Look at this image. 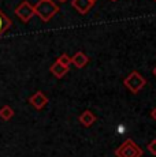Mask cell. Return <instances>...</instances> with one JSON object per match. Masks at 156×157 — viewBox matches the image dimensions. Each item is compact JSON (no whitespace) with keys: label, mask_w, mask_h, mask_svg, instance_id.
<instances>
[{"label":"cell","mask_w":156,"mask_h":157,"mask_svg":"<svg viewBox=\"0 0 156 157\" xmlns=\"http://www.w3.org/2000/svg\"><path fill=\"white\" fill-rule=\"evenodd\" d=\"M29 102H30L36 109H43V108L47 105L48 98H47V96L44 94L43 92H37V93H34L30 98H29Z\"/></svg>","instance_id":"6"},{"label":"cell","mask_w":156,"mask_h":157,"mask_svg":"<svg viewBox=\"0 0 156 157\" xmlns=\"http://www.w3.org/2000/svg\"><path fill=\"white\" fill-rule=\"evenodd\" d=\"M58 62L60 63V64L66 66V67H68V66L71 64V57L68 56L67 53H62L60 57H59V59H58Z\"/></svg>","instance_id":"12"},{"label":"cell","mask_w":156,"mask_h":157,"mask_svg":"<svg viewBox=\"0 0 156 157\" xmlns=\"http://www.w3.org/2000/svg\"><path fill=\"white\" fill-rule=\"evenodd\" d=\"M14 116V109L8 105H4L3 108H0V117L3 120H10Z\"/></svg>","instance_id":"11"},{"label":"cell","mask_w":156,"mask_h":157,"mask_svg":"<svg viewBox=\"0 0 156 157\" xmlns=\"http://www.w3.org/2000/svg\"><path fill=\"white\" fill-rule=\"evenodd\" d=\"M93 2H96V0H93Z\"/></svg>","instance_id":"18"},{"label":"cell","mask_w":156,"mask_h":157,"mask_svg":"<svg viewBox=\"0 0 156 157\" xmlns=\"http://www.w3.org/2000/svg\"><path fill=\"white\" fill-rule=\"evenodd\" d=\"M71 4H73V7L76 8L80 14L85 15V14H88V11L95 6V2L93 0H73Z\"/></svg>","instance_id":"5"},{"label":"cell","mask_w":156,"mask_h":157,"mask_svg":"<svg viewBox=\"0 0 156 157\" xmlns=\"http://www.w3.org/2000/svg\"><path fill=\"white\" fill-rule=\"evenodd\" d=\"M59 2H60V3H64V2H67V0H59Z\"/></svg>","instance_id":"16"},{"label":"cell","mask_w":156,"mask_h":157,"mask_svg":"<svg viewBox=\"0 0 156 157\" xmlns=\"http://www.w3.org/2000/svg\"><path fill=\"white\" fill-rule=\"evenodd\" d=\"M95 122H96V116L91 111H85V112H82V115L80 116V123L82 126H85V127L92 126Z\"/></svg>","instance_id":"9"},{"label":"cell","mask_w":156,"mask_h":157,"mask_svg":"<svg viewBox=\"0 0 156 157\" xmlns=\"http://www.w3.org/2000/svg\"><path fill=\"white\" fill-rule=\"evenodd\" d=\"M152 117H154V119L156 120V108H155L154 111H152Z\"/></svg>","instance_id":"14"},{"label":"cell","mask_w":156,"mask_h":157,"mask_svg":"<svg viewBox=\"0 0 156 157\" xmlns=\"http://www.w3.org/2000/svg\"><path fill=\"white\" fill-rule=\"evenodd\" d=\"M88 62H89V57L84 52H77L76 55L71 57V63H73L77 68H82L84 66H86Z\"/></svg>","instance_id":"7"},{"label":"cell","mask_w":156,"mask_h":157,"mask_svg":"<svg viewBox=\"0 0 156 157\" xmlns=\"http://www.w3.org/2000/svg\"><path fill=\"white\" fill-rule=\"evenodd\" d=\"M112 2H115V0H112Z\"/></svg>","instance_id":"17"},{"label":"cell","mask_w":156,"mask_h":157,"mask_svg":"<svg viewBox=\"0 0 156 157\" xmlns=\"http://www.w3.org/2000/svg\"><path fill=\"white\" fill-rule=\"evenodd\" d=\"M115 156L118 157H141L142 149L133 140H126L118 149L115 150Z\"/></svg>","instance_id":"2"},{"label":"cell","mask_w":156,"mask_h":157,"mask_svg":"<svg viewBox=\"0 0 156 157\" xmlns=\"http://www.w3.org/2000/svg\"><path fill=\"white\" fill-rule=\"evenodd\" d=\"M11 21L8 19V17L0 10V36H3L8 29L11 28Z\"/></svg>","instance_id":"10"},{"label":"cell","mask_w":156,"mask_h":157,"mask_svg":"<svg viewBox=\"0 0 156 157\" xmlns=\"http://www.w3.org/2000/svg\"><path fill=\"white\" fill-rule=\"evenodd\" d=\"M15 14L22 22H29L33 17H34V6H32L29 2H22L15 8Z\"/></svg>","instance_id":"4"},{"label":"cell","mask_w":156,"mask_h":157,"mask_svg":"<svg viewBox=\"0 0 156 157\" xmlns=\"http://www.w3.org/2000/svg\"><path fill=\"white\" fill-rule=\"evenodd\" d=\"M145 83H146L145 78H144L142 75H141L140 72H137V71L130 72L129 77L123 81V85L127 87L131 93H138L140 90L145 86Z\"/></svg>","instance_id":"3"},{"label":"cell","mask_w":156,"mask_h":157,"mask_svg":"<svg viewBox=\"0 0 156 157\" xmlns=\"http://www.w3.org/2000/svg\"><path fill=\"white\" fill-rule=\"evenodd\" d=\"M59 11V7L52 0H40L34 6V15H37L41 21L48 22L51 21Z\"/></svg>","instance_id":"1"},{"label":"cell","mask_w":156,"mask_h":157,"mask_svg":"<svg viewBox=\"0 0 156 157\" xmlns=\"http://www.w3.org/2000/svg\"><path fill=\"white\" fill-rule=\"evenodd\" d=\"M148 150L152 153V155H156V140H152L148 145Z\"/></svg>","instance_id":"13"},{"label":"cell","mask_w":156,"mask_h":157,"mask_svg":"<svg viewBox=\"0 0 156 157\" xmlns=\"http://www.w3.org/2000/svg\"><path fill=\"white\" fill-rule=\"evenodd\" d=\"M154 75H155V77H156V67L154 68Z\"/></svg>","instance_id":"15"},{"label":"cell","mask_w":156,"mask_h":157,"mask_svg":"<svg viewBox=\"0 0 156 157\" xmlns=\"http://www.w3.org/2000/svg\"><path fill=\"white\" fill-rule=\"evenodd\" d=\"M51 72H52L53 75H55L56 78H62V77H64L66 74H67V71H68V67H66V66H63L60 64V63L56 60L55 63H53L52 66H51Z\"/></svg>","instance_id":"8"}]
</instances>
